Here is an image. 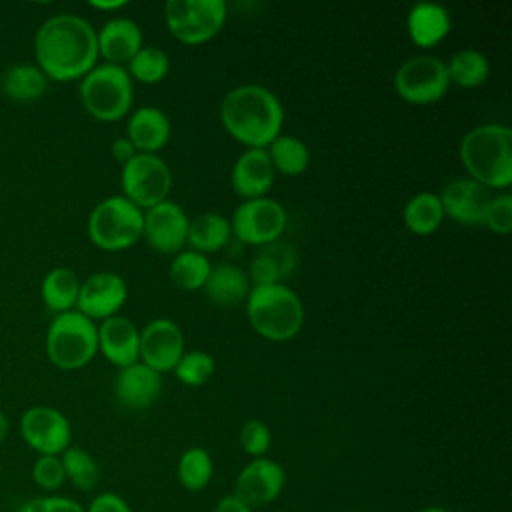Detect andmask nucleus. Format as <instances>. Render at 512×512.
I'll return each mask as SVG.
<instances>
[{
    "label": "nucleus",
    "mask_w": 512,
    "mask_h": 512,
    "mask_svg": "<svg viewBox=\"0 0 512 512\" xmlns=\"http://www.w3.org/2000/svg\"><path fill=\"white\" fill-rule=\"evenodd\" d=\"M286 484L284 468L272 458H252L236 476L234 494L248 506H264L280 496Z\"/></svg>",
    "instance_id": "nucleus-16"
},
{
    "label": "nucleus",
    "mask_w": 512,
    "mask_h": 512,
    "mask_svg": "<svg viewBox=\"0 0 512 512\" xmlns=\"http://www.w3.org/2000/svg\"><path fill=\"white\" fill-rule=\"evenodd\" d=\"M296 268V250L276 240L272 244H266L258 248V254L252 258L248 268V278L252 286H264V284H284V278H288Z\"/></svg>",
    "instance_id": "nucleus-24"
},
{
    "label": "nucleus",
    "mask_w": 512,
    "mask_h": 512,
    "mask_svg": "<svg viewBox=\"0 0 512 512\" xmlns=\"http://www.w3.org/2000/svg\"><path fill=\"white\" fill-rule=\"evenodd\" d=\"M212 474H214V462L208 450L200 446H192L180 454L176 464V476L186 490L190 492L204 490L212 480Z\"/></svg>",
    "instance_id": "nucleus-33"
},
{
    "label": "nucleus",
    "mask_w": 512,
    "mask_h": 512,
    "mask_svg": "<svg viewBox=\"0 0 512 512\" xmlns=\"http://www.w3.org/2000/svg\"><path fill=\"white\" fill-rule=\"evenodd\" d=\"M482 226L500 236L512 230V196L508 192L488 198L482 214Z\"/></svg>",
    "instance_id": "nucleus-37"
},
{
    "label": "nucleus",
    "mask_w": 512,
    "mask_h": 512,
    "mask_svg": "<svg viewBox=\"0 0 512 512\" xmlns=\"http://www.w3.org/2000/svg\"><path fill=\"white\" fill-rule=\"evenodd\" d=\"M402 220H404V226L416 236L434 234L444 220V210L438 194H432V192L414 194L402 210Z\"/></svg>",
    "instance_id": "nucleus-29"
},
{
    "label": "nucleus",
    "mask_w": 512,
    "mask_h": 512,
    "mask_svg": "<svg viewBox=\"0 0 512 512\" xmlns=\"http://www.w3.org/2000/svg\"><path fill=\"white\" fill-rule=\"evenodd\" d=\"M392 84L396 94L408 104H434L442 100L450 88L446 62L430 54L412 56L396 68Z\"/></svg>",
    "instance_id": "nucleus-10"
},
{
    "label": "nucleus",
    "mask_w": 512,
    "mask_h": 512,
    "mask_svg": "<svg viewBox=\"0 0 512 512\" xmlns=\"http://www.w3.org/2000/svg\"><path fill=\"white\" fill-rule=\"evenodd\" d=\"M84 512H132V508L122 496L114 492H102L88 504Z\"/></svg>",
    "instance_id": "nucleus-41"
},
{
    "label": "nucleus",
    "mask_w": 512,
    "mask_h": 512,
    "mask_svg": "<svg viewBox=\"0 0 512 512\" xmlns=\"http://www.w3.org/2000/svg\"><path fill=\"white\" fill-rule=\"evenodd\" d=\"M420 512H448V510L442 508V506H426V508H422Z\"/></svg>",
    "instance_id": "nucleus-46"
},
{
    "label": "nucleus",
    "mask_w": 512,
    "mask_h": 512,
    "mask_svg": "<svg viewBox=\"0 0 512 512\" xmlns=\"http://www.w3.org/2000/svg\"><path fill=\"white\" fill-rule=\"evenodd\" d=\"M228 18L224 0H168L164 20L170 36L186 46L216 38Z\"/></svg>",
    "instance_id": "nucleus-8"
},
{
    "label": "nucleus",
    "mask_w": 512,
    "mask_h": 512,
    "mask_svg": "<svg viewBox=\"0 0 512 512\" xmlns=\"http://www.w3.org/2000/svg\"><path fill=\"white\" fill-rule=\"evenodd\" d=\"M250 288L252 282L240 266L222 262L212 266L202 290L218 306H236L248 298Z\"/></svg>",
    "instance_id": "nucleus-25"
},
{
    "label": "nucleus",
    "mask_w": 512,
    "mask_h": 512,
    "mask_svg": "<svg viewBox=\"0 0 512 512\" xmlns=\"http://www.w3.org/2000/svg\"><path fill=\"white\" fill-rule=\"evenodd\" d=\"M22 440L40 456H60L72 440L68 418L52 406H32L20 416Z\"/></svg>",
    "instance_id": "nucleus-12"
},
{
    "label": "nucleus",
    "mask_w": 512,
    "mask_h": 512,
    "mask_svg": "<svg viewBox=\"0 0 512 512\" xmlns=\"http://www.w3.org/2000/svg\"><path fill=\"white\" fill-rule=\"evenodd\" d=\"M190 218L174 200H164L144 210V230L148 246L162 254H178L186 246Z\"/></svg>",
    "instance_id": "nucleus-14"
},
{
    "label": "nucleus",
    "mask_w": 512,
    "mask_h": 512,
    "mask_svg": "<svg viewBox=\"0 0 512 512\" xmlns=\"http://www.w3.org/2000/svg\"><path fill=\"white\" fill-rule=\"evenodd\" d=\"M18 512H84V508L68 496H38L24 502Z\"/></svg>",
    "instance_id": "nucleus-40"
},
{
    "label": "nucleus",
    "mask_w": 512,
    "mask_h": 512,
    "mask_svg": "<svg viewBox=\"0 0 512 512\" xmlns=\"http://www.w3.org/2000/svg\"><path fill=\"white\" fill-rule=\"evenodd\" d=\"M34 54L36 66L48 80H80L98 60L96 30L78 14L50 16L34 36Z\"/></svg>",
    "instance_id": "nucleus-1"
},
{
    "label": "nucleus",
    "mask_w": 512,
    "mask_h": 512,
    "mask_svg": "<svg viewBox=\"0 0 512 512\" xmlns=\"http://www.w3.org/2000/svg\"><path fill=\"white\" fill-rule=\"evenodd\" d=\"M286 224V208L270 196L240 202L230 218L232 234L240 242L256 248L280 240V236L286 230Z\"/></svg>",
    "instance_id": "nucleus-11"
},
{
    "label": "nucleus",
    "mask_w": 512,
    "mask_h": 512,
    "mask_svg": "<svg viewBox=\"0 0 512 512\" xmlns=\"http://www.w3.org/2000/svg\"><path fill=\"white\" fill-rule=\"evenodd\" d=\"M48 76L36 64H14L0 78V90L16 102H34L48 90Z\"/></svg>",
    "instance_id": "nucleus-27"
},
{
    "label": "nucleus",
    "mask_w": 512,
    "mask_h": 512,
    "mask_svg": "<svg viewBox=\"0 0 512 512\" xmlns=\"http://www.w3.org/2000/svg\"><path fill=\"white\" fill-rule=\"evenodd\" d=\"M98 352V326L78 310L56 314L46 332L48 360L60 370L84 368Z\"/></svg>",
    "instance_id": "nucleus-7"
},
{
    "label": "nucleus",
    "mask_w": 512,
    "mask_h": 512,
    "mask_svg": "<svg viewBox=\"0 0 512 512\" xmlns=\"http://www.w3.org/2000/svg\"><path fill=\"white\" fill-rule=\"evenodd\" d=\"M252 330L270 342H288L304 326V304L286 284L252 286L246 298Z\"/></svg>",
    "instance_id": "nucleus-4"
},
{
    "label": "nucleus",
    "mask_w": 512,
    "mask_h": 512,
    "mask_svg": "<svg viewBox=\"0 0 512 512\" xmlns=\"http://www.w3.org/2000/svg\"><path fill=\"white\" fill-rule=\"evenodd\" d=\"M126 298V280L116 272L104 270L90 274L84 282H80L76 310L92 322L106 320L120 312V308L126 304Z\"/></svg>",
    "instance_id": "nucleus-15"
},
{
    "label": "nucleus",
    "mask_w": 512,
    "mask_h": 512,
    "mask_svg": "<svg viewBox=\"0 0 512 512\" xmlns=\"http://www.w3.org/2000/svg\"><path fill=\"white\" fill-rule=\"evenodd\" d=\"M110 152H112L114 160H118L120 164H124V162H128V160L136 154V148L132 146V142H130L126 136H122V138H116V140L112 142Z\"/></svg>",
    "instance_id": "nucleus-43"
},
{
    "label": "nucleus",
    "mask_w": 512,
    "mask_h": 512,
    "mask_svg": "<svg viewBox=\"0 0 512 512\" xmlns=\"http://www.w3.org/2000/svg\"><path fill=\"white\" fill-rule=\"evenodd\" d=\"M8 430H10L8 418H6V414L0 410V442H4V440H6V436H8Z\"/></svg>",
    "instance_id": "nucleus-45"
},
{
    "label": "nucleus",
    "mask_w": 512,
    "mask_h": 512,
    "mask_svg": "<svg viewBox=\"0 0 512 512\" xmlns=\"http://www.w3.org/2000/svg\"><path fill=\"white\" fill-rule=\"evenodd\" d=\"M98 352L118 366L126 368L140 362V330L126 316H110L98 326Z\"/></svg>",
    "instance_id": "nucleus-19"
},
{
    "label": "nucleus",
    "mask_w": 512,
    "mask_h": 512,
    "mask_svg": "<svg viewBox=\"0 0 512 512\" xmlns=\"http://www.w3.org/2000/svg\"><path fill=\"white\" fill-rule=\"evenodd\" d=\"M242 450L252 458H262L270 444H272V432L262 420H246L238 434Z\"/></svg>",
    "instance_id": "nucleus-38"
},
{
    "label": "nucleus",
    "mask_w": 512,
    "mask_h": 512,
    "mask_svg": "<svg viewBox=\"0 0 512 512\" xmlns=\"http://www.w3.org/2000/svg\"><path fill=\"white\" fill-rule=\"evenodd\" d=\"M458 156L468 178L486 190L512 184V130L506 124H480L464 134Z\"/></svg>",
    "instance_id": "nucleus-3"
},
{
    "label": "nucleus",
    "mask_w": 512,
    "mask_h": 512,
    "mask_svg": "<svg viewBox=\"0 0 512 512\" xmlns=\"http://www.w3.org/2000/svg\"><path fill=\"white\" fill-rule=\"evenodd\" d=\"M176 378L186 386H202L214 374V358L202 350H188L172 370Z\"/></svg>",
    "instance_id": "nucleus-36"
},
{
    "label": "nucleus",
    "mask_w": 512,
    "mask_h": 512,
    "mask_svg": "<svg viewBox=\"0 0 512 512\" xmlns=\"http://www.w3.org/2000/svg\"><path fill=\"white\" fill-rule=\"evenodd\" d=\"M60 460H62V466H64L66 480H70L74 488H78L82 492H90L98 486L100 468H98L96 460L84 448L68 446L60 454Z\"/></svg>",
    "instance_id": "nucleus-35"
},
{
    "label": "nucleus",
    "mask_w": 512,
    "mask_h": 512,
    "mask_svg": "<svg viewBox=\"0 0 512 512\" xmlns=\"http://www.w3.org/2000/svg\"><path fill=\"white\" fill-rule=\"evenodd\" d=\"M78 290H80V280L76 272L66 266L52 268L42 278V284H40V294L44 304L56 314L76 310Z\"/></svg>",
    "instance_id": "nucleus-28"
},
{
    "label": "nucleus",
    "mask_w": 512,
    "mask_h": 512,
    "mask_svg": "<svg viewBox=\"0 0 512 512\" xmlns=\"http://www.w3.org/2000/svg\"><path fill=\"white\" fill-rule=\"evenodd\" d=\"M232 236L230 220L218 212H204L190 220L188 224V238L190 250L200 252L204 256L222 250Z\"/></svg>",
    "instance_id": "nucleus-26"
},
{
    "label": "nucleus",
    "mask_w": 512,
    "mask_h": 512,
    "mask_svg": "<svg viewBox=\"0 0 512 512\" xmlns=\"http://www.w3.org/2000/svg\"><path fill=\"white\" fill-rule=\"evenodd\" d=\"M446 72L450 84L460 88H478L490 76V62L480 50L462 48L450 56L446 62Z\"/></svg>",
    "instance_id": "nucleus-30"
},
{
    "label": "nucleus",
    "mask_w": 512,
    "mask_h": 512,
    "mask_svg": "<svg viewBox=\"0 0 512 512\" xmlns=\"http://www.w3.org/2000/svg\"><path fill=\"white\" fill-rule=\"evenodd\" d=\"M98 40V56H102L108 64L124 66L132 60V56L144 46L140 26L124 16L110 18L96 32Z\"/></svg>",
    "instance_id": "nucleus-21"
},
{
    "label": "nucleus",
    "mask_w": 512,
    "mask_h": 512,
    "mask_svg": "<svg viewBox=\"0 0 512 512\" xmlns=\"http://www.w3.org/2000/svg\"><path fill=\"white\" fill-rule=\"evenodd\" d=\"M214 512H254L252 506H248L242 498H238L234 492L226 494L218 500Z\"/></svg>",
    "instance_id": "nucleus-42"
},
{
    "label": "nucleus",
    "mask_w": 512,
    "mask_h": 512,
    "mask_svg": "<svg viewBox=\"0 0 512 512\" xmlns=\"http://www.w3.org/2000/svg\"><path fill=\"white\" fill-rule=\"evenodd\" d=\"M184 352V334L170 318H154L140 330V362L154 372H172Z\"/></svg>",
    "instance_id": "nucleus-13"
},
{
    "label": "nucleus",
    "mask_w": 512,
    "mask_h": 512,
    "mask_svg": "<svg viewBox=\"0 0 512 512\" xmlns=\"http://www.w3.org/2000/svg\"><path fill=\"white\" fill-rule=\"evenodd\" d=\"M80 102L100 122H116L132 112L134 82L124 66L96 64L80 78Z\"/></svg>",
    "instance_id": "nucleus-5"
},
{
    "label": "nucleus",
    "mask_w": 512,
    "mask_h": 512,
    "mask_svg": "<svg viewBox=\"0 0 512 512\" xmlns=\"http://www.w3.org/2000/svg\"><path fill=\"white\" fill-rule=\"evenodd\" d=\"M210 270H212V262L208 260V256L194 250H180L172 258L168 274L176 288L184 292H194L204 288Z\"/></svg>",
    "instance_id": "nucleus-32"
},
{
    "label": "nucleus",
    "mask_w": 512,
    "mask_h": 512,
    "mask_svg": "<svg viewBox=\"0 0 512 512\" xmlns=\"http://www.w3.org/2000/svg\"><path fill=\"white\" fill-rule=\"evenodd\" d=\"M274 176L276 172L266 148H246L232 164L230 184L236 196L252 200L268 196Z\"/></svg>",
    "instance_id": "nucleus-18"
},
{
    "label": "nucleus",
    "mask_w": 512,
    "mask_h": 512,
    "mask_svg": "<svg viewBox=\"0 0 512 512\" xmlns=\"http://www.w3.org/2000/svg\"><path fill=\"white\" fill-rule=\"evenodd\" d=\"M124 68L132 82L136 80L140 84H158L170 70V58L158 46H142Z\"/></svg>",
    "instance_id": "nucleus-34"
},
{
    "label": "nucleus",
    "mask_w": 512,
    "mask_h": 512,
    "mask_svg": "<svg viewBox=\"0 0 512 512\" xmlns=\"http://www.w3.org/2000/svg\"><path fill=\"white\" fill-rule=\"evenodd\" d=\"M90 6L92 8H96V10H120V8H124L126 6V2L124 0H108V2H102V0H92L90 2Z\"/></svg>",
    "instance_id": "nucleus-44"
},
{
    "label": "nucleus",
    "mask_w": 512,
    "mask_h": 512,
    "mask_svg": "<svg viewBox=\"0 0 512 512\" xmlns=\"http://www.w3.org/2000/svg\"><path fill=\"white\" fill-rule=\"evenodd\" d=\"M32 480L42 490H58L66 482L64 466L60 456H38L32 466Z\"/></svg>",
    "instance_id": "nucleus-39"
},
{
    "label": "nucleus",
    "mask_w": 512,
    "mask_h": 512,
    "mask_svg": "<svg viewBox=\"0 0 512 512\" xmlns=\"http://www.w3.org/2000/svg\"><path fill=\"white\" fill-rule=\"evenodd\" d=\"M88 238L106 252H120L142 238L144 210L134 206L122 194L98 202L88 216Z\"/></svg>",
    "instance_id": "nucleus-6"
},
{
    "label": "nucleus",
    "mask_w": 512,
    "mask_h": 512,
    "mask_svg": "<svg viewBox=\"0 0 512 512\" xmlns=\"http://www.w3.org/2000/svg\"><path fill=\"white\" fill-rule=\"evenodd\" d=\"M452 30V16L446 6L436 2H418L406 16V32L418 48L440 44Z\"/></svg>",
    "instance_id": "nucleus-23"
},
{
    "label": "nucleus",
    "mask_w": 512,
    "mask_h": 512,
    "mask_svg": "<svg viewBox=\"0 0 512 512\" xmlns=\"http://www.w3.org/2000/svg\"><path fill=\"white\" fill-rule=\"evenodd\" d=\"M274 172L282 176H300L308 170L310 150L304 140L290 134H280L266 148Z\"/></svg>",
    "instance_id": "nucleus-31"
},
{
    "label": "nucleus",
    "mask_w": 512,
    "mask_h": 512,
    "mask_svg": "<svg viewBox=\"0 0 512 512\" xmlns=\"http://www.w3.org/2000/svg\"><path fill=\"white\" fill-rule=\"evenodd\" d=\"M438 198L444 216L462 226H482V214L490 198V190L472 178H454L442 186Z\"/></svg>",
    "instance_id": "nucleus-17"
},
{
    "label": "nucleus",
    "mask_w": 512,
    "mask_h": 512,
    "mask_svg": "<svg viewBox=\"0 0 512 512\" xmlns=\"http://www.w3.org/2000/svg\"><path fill=\"white\" fill-rule=\"evenodd\" d=\"M162 392V374L142 362L120 368L114 378L116 400L132 410L150 408Z\"/></svg>",
    "instance_id": "nucleus-20"
},
{
    "label": "nucleus",
    "mask_w": 512,
    "mask_h": 512,
    "mask_svg": "<svg viewBox=\"0 0 512 512\" xmlns=\"http://www.w3.org/2000/svg\"><path fill=\"white\" fill-rule=\"evenodd\" d=\"M122 196L128 198L140 210H148L168 200L172 188V172L166 160L158 154L136 152L122 164L120 172Z\"/></svg>",
    "instance_id": "nucleus-9"
},
{
    "label": "nucleus",
    "mask_w": 512,
    "mask_h": 512,
    "mask_svg": "<svg viewBox=\"0 0 512 512\" xmlns=\"http://www.w3.org/2000/svg\"><path fill=\"white\" fill-rule=\"evenodd\" d=\"M170 120L164 110L156 106H140L130 112L126 124V138L132 142L136 152L156 154L170 140Z\"/></svg>",
    "instance_id": "nucleus-22"
},
{
    "label": "nucleus",
    "mask_w": 512,
    "mask_h": 512,
    "mask_svg": "<svg viewBox=\"0 0 512 512\" xmlns=\"http://www.w3.org/2000/svg\"><path fill=\"white\" fill-rule=\"evenodd\" d=\"M222 128L246 148H268L280 136L284 106L266 86L240 84L220 102Z\"/></svg>",
    "instance_id": "nucleus-2"
}]
</instances>
